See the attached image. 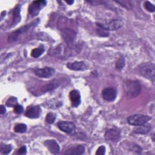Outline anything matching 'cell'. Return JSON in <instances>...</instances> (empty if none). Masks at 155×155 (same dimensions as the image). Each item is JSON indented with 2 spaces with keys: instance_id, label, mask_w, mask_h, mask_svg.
<instances>
[{
  "instance_id": "30",
  "label": "cell",
  "mask_w": 155,
  "mask_h": 155,
  "mask_svg": "<svg viewBox=\"0 0 155 155\" xmlns=\"http://www.w3.org/2000/svg\"><path fill=\"white\" fill-rule=\"evenodd\" d=\"M5 111H6V109H5V107H4V105H1V112H0L1 114H4V113H5Z\"/></svg>"
},
{
  "instance_id": "25",
  "label": "cell",
  "mask_w": 155,
  "mask_h": 155,
  "mask_svg": "<svg viewBox=\"0 0 155 155\" xmlns=\"http://www.w3.org/2000/svg\"><path fill=\"white\" fill-rule=\"evenodd\" d=\"M17 102L18 101L16 97H11L6 102V105L8 107H14L16 105H17Z\"/></svg>"
},
{
  "instance_id": "13",
  "label": "cell",
  "mask_w": 155,
  "mask_h": 155,
  "mask_svg": "<svg viewBox=\"0 0 155 155\" xmlns=\"http://www.w3.org/2000/svg\"><path fill=\"white\" fill-rule=\"evenodd\" d=\"M44 145L48 150L53 154H58L60 151V147L54 140H47L44 142Z\"/></svg>"
},
{
  "instance_id": "29",
  "label": "cell",
  "mask_w": 155,
  "mask_h": 155,
  "mask_svg": "<svg viewBox=\"0 0 155 155\" xmlns=\"http://www.w3.org/2000/svg\"><path fill=\"white\" fill-rule=\"evenodd\" d=\"M26 151H27V148L25 146H22V147H21L19 150H18V152L19 154H25L26 153Z\"/></svg>"
},
{
  "instance_id": "12",
  "label": "cell",
  "mask_w": 155,
  "mask_h": 155,
  "mask_svg": "<svg viewBox=\"0 0 155 155\" xmlns=\"http://www.w3.org/2000/svg\"><path fill=\"white\" fill-rule=\"evenodd\" d=\"M41 113V110L39 106L30 107H28L26 110L25 116L29 118L36 119V118H38L40 116Z\"/></svg>"
},
{
  "instance_id": "11",
  "label": "cell",
  "mask_w": 155,
  "mask_h": 155,
  "mask_svg": "<svg viewBox=\"0 0 155 155\" xmlns=\"http://www.w3.org/2000/svg\"><path fill=\"white\" fill-rule=\"evenodd\" d=\"M104 136L105 139L112 142H117L120 138V134L119 131L113 128L108 130L105 132Z\"/></svg>"
},
{
  "instance_id": "7",
  "label": "cell",
  "mask_w": 155,
  "mask_h": 155,
  "mask_svg": "<svg viewBox=\"0 0 155 155\" xmlns=\"http://www.w3.org/2000/svg\"><path fill=\"white\" fill-rule=\"evenodd\" d=\"M31 25H32V24H30L26 25H25V26H24V27H22L19 28L18 30H15V31H14L13 32L11 33L9 35L8 37V42H10L16 41L18 39L19 36L22 33H23L27 31L30 28V27Z\"/></svg>"
},
{
  "instance_id": "9",
  "label": "cell",
  "mask_w": 155,
  "mask_h": 155,
  "mask_svg": "<svg viewBox=\"0 0 155 155\" xmlns=\"http://www.w3.org/2000/svg\"><path fill=\"white\" fill-rule=\"evenodd\" d=\"M58 127L65 133H73L75 131V125L73 122L68 121H60L57 124Z\"/></svg>"
},
{
  "instance_id": "14",
  "label": "cell",
  "mask_w": 155,
  "mask_h": 155,
  "mask_svg": "<svg viewBox=\"0 0 155 155\" xmlns=\"http://www.w3.org/2000/svg\"><path fill=\"white\" fill-rule=\"evenodd\" d=\"M67 68L74 71H81L87 68L85 64L82 61H75L73 62H68L67 64Z\"/></svg>"
},
{
  "instance_id": "26",
  "label": "cell",
  "mask_w": 155,
  "mask_h": 155,
  "mask_svg": "<svg viewBox=\"0 0 155 155\" xmlns=\"http://www.w3.org/2000/svg\"><path fill=\"white\" fill-rule=\"evenodd\" d=\"M145 8L149 12H154L155 10V7L153 4H151L149 1H146L145 2Z\"/></svg>"
},
{
  "instance_id": "22",
  "label": "cell",
  "mask_w": 155,
  "mask_h": 155,
  "mask_svg": "<svg viewBox=\"0 0 155 155\" xmlns=\"http://www.w3.org/2000/svg\"><path fill=\"white\" fill-rule=\"evenodd\" d=\"M12 149V147L10 145H5V144H1V152L2 154H8Z\"/></svg>"
},
{
  "instance_id": "16",
  "label": "cell",
  "mask_w": 155,
  "mask_h": 155,
  "mask_svg": "<svg viewBox=\"0 0 155 155\" xmlns=\"http://www.w3.org/2000/svg\"><path fill=\"white\" fill-rule=\"evenodd\" d=\"M84 151L85 147L82 145H79L78 146L69 148L65 152L64 154L70 155H79L83 154Z\"/></svg>"
},
{
  "instance_id": "15",
  "label": "cell",
  "mask_w": 155,
  "mask_h": 155,
  "mask_svg": "<svg viewBox=\"0 0 155 155\" xmlns=\"http://www.w3.org/2000/svg\"><path fill=\"white\" fill-rule=\"evenodd\" d=\"M70 99L73 107H78L81 103V95L79 92L76 90H71L70 93Z\"/></svg>"
},
{
  "instance_id": "24",
  "label": "cell",
  "mask_w": 155,
  "mask_h": 155,
  "mask_svg": "<svg viewBox=\"0 0 155 155\" xmlns=\"http://www.w3.org/2000/svg\"><path fill=\"white\" fill-rule=\"evenodd\" d=\"M125 65V60L123 57H120L117 61L116 63V68L118 70H120L123 68Z\"/></svg>"
},
{
  "instance_id": "5",
  "label": "cell",
  "mask_w": 155,
  "mask_h": 155,
  "mask_svg": "<svg viewBox=\"0 0 155 155\" xmlns=\"http://www.w3.org/2000/svg\"><path fill=\"white\" fill-rule=\"evenodd\" d=\"M62 35L64 39V41L68 44V45L71 47L73 45L76 38V33L73 30L70 28H63L61 31Z\"/></svg>"
},
{
  "instance_id": "2",
  "label": "cell",
  "mask_w": 155,
  "mask_h": 155,
  "mask_svg": "<svg viewBox=\"0 0 155 155\" xmlns=\"http://www.w3.org/2000/svg\"><path fill=\"white\" fill-rule=\"evenodd\" d=\"M154 73L155 67L153 63H145L143 64L140 68V73L145 78L154 81Z\"/></svg>"
},
{
  "instance_id": "8",
  "label": "cell",
  "mask_w": 155,
  "mask_h": 155,
  "mask_svg": "<svg viewBox=\"0 0 155 155\" xmlns=\"http://www.w3.org/2000/svg\"><path fill=\"white\" fill-rule=\"evenodd\" d=\"M35 74L40 78H48L51 77L54 73V69L51 67H45L43 68L36 69L34 71Z\"/></svg>"
},
{
  "instance_id": "1",
  "label": "cell",
  "mask_w": 155,
  "mask_h": 155,
  "mask_svg": "<svg viewBox=\"0 0 155 155\" xmlns=\"http://www.w3.org/2000/svg\"><path fill=\"white\" fill-rule=\"evenodd\" d=\"M124 90L128 97L133 98L140 94L141 85L137 81L126 79L124 82Z\"/></svg>"
},
{
  "instance_id": "31",
  "label": "cell",
  "mask_w": 155,
  "mask_h": 155,
  "mask_svg": "<svg viewBox=\"0 0 155 155\" xmlns=\"http://www.w3.org/2000/svg\"><path fill=\"white\" fill-rule=\"evenodd\" d=\"M66 2H67V4H73V3L74 2V1H66Z\"/></svg>"
},
{
  "instance_id": "10",
  "label": "cell",
  "mask_w": 155,
  "mask_h": 155,
  "mask_svg": "<svg viewBox=\"0 0 155 155\" xmlns=\"http://www.w3.org/2000/svg\"><path fill=\"white\" fill-rule=\"evenodd\" d=\"M117 92L113 88H106L102 91V95L103 98L107 101H113L116 97Z\"/></svg>"
},
{
  "instance_id": "19",
  "label": "cell",
  "mask_w": 155,
  "mask_h": 155,
  "mask_svg": "<svg viewBox=\"0 0 155 155\" xmlns=\"http://www.w3.org/2000/svg\"><path fill=\"white\" fill-rule=\"evenodd\" d=\"M21 21V15H20V7L19 6H16L14 10L13 15V21L12 25H16Z\"/></svg>"
},
{
  "instance_id": "23",
  "label": "cell",
  "mask_w": 155,
  "mask_h": 155,
  "mask_svg": "<svg viewBox=\"0 0 155 155\" xmlns=\"http://www.w3.org/2000/svg\"><path fill=\"white\" fill-rule=\"evenodd\" d=\"M56 119V114L53 113H48L45 117V121L48 124H53Z\"/></svg>"
},
{
  "instance_id": "27",
  "label": "cell",
  "mask_w": 155,
  "mask_h": 155,
  "mask_svg": "<svg viewBox=\"0 0 155 155\" xmlns=\"http://www.w3.org/2000/svg\"><path fill=\"white\" fill-rule=\"evenodd\" d=\"M24 110L23 107L21 105L17 104L14 107V112L17 114H21Z\"/></svg>"
},
{
  "instance_id": "6",
  "label": "cell",
  "mask_w": 155,
  "mask_h": 155,
  "mask_svg": "<svg viewBox=\"0 0 155 155\" xmlns=\"http://www.w3.org/2000/svg\"><path fill=\"white\" fill-rule=\"evenodd\" d=\"M46 1L44 0L35 1L28 7V12L32 16L38 15L40 10L45 5Z\"/></svg>"
},
{
  "instance_id": "18",
  "label": "cell",
  "mask_w": 155,
  "mask_h": 155,
  "mask_svg": "<svg viewBox=\"0 0 155 155\" xmlns=\"http://www.w3.org/2000/svg\"><path fill=\"white\" fill-rule=\"evenodd\" d=\"M151 129V125L150 124H144L141 125H139L137 127H136L134 130L133 131L135 133L137 134H146Z\"/></svg>"
},
{
  "instance_id": "3",
  "label": "cell",
  "mask_w": 155,
  "mask_h": 155,
  "mask_svg": "<svg viewBox=\"0 0 155 155\" xmlns=\"http://www.w3.org/2000/svg\"><path fill=\"white\" fill-rule=\"evenodd\" d=\"M97 26L105 30H115L120 28L123 22L120 19H112L104 22H97Z\"/></svg>"
},
{
  "instance_id": "17",
  "label": "cell",
  "mask_w": 155,
  "mask_h": 155,
  "mask_svg": "<svg viewBox=\"0 0 155 155\" xmlns=\"http://www.w3.org/2000/svg\"><path fill=\"white\" fill-rule=\"evenodd\" d=\"M58 85H59V82L56 80H53V81L50 82L49 83H47L45 84L44 86H42L41 88L40 92L43 93H45L47 91L54 90L56 88H57Z\"/></svg>"
},
{
  "instance_id": "28",
  "label": "cell",
  "mask_w": 155,
  "mask_h": 155,
  "mask_svg": "<svg viewBox=\"0 0 155 155\" xmlns=\"http://www.w3.org/2000/svg\"><path fill=\"white\" fill-rule=\"evenodd\" d=\"M105 153V147L104 146L99 147L96 152V154L97 155H104Z\"/></svg>"
},
{
  "instance_id": "4",
  "label": "cell",
  "mask_w": 155,
  "mask_h": 155,
  "mask_svg": "<svg viewBox=\"0 0 155 155\" xmlns=\"http://www.w3.org/2000/svg\"><path fill=\"white\" fill-rule=\"evenodd\" d=\"M150 119L151 117L148 116L140 114H136L129 116L127 118V122L130 125L139 126L146 124Z\"/></svg>"
},
{
  "instance_id": "21",
  "label": "cell",
  "mask_w": 155,
  "mask_h": 155,
  "mask_svg": "<svg viewBox=\"0 0 155 155\" xmlns=\"http://www.w3.org/2000/svg\"><path fill=\"white\" fill-rule=\"evenodd\" d=\"M27 130V126L24 124H17L14 127V131L16 133H25Z\"/></svg>"
},
{
  "instance_id": "20",
  "label": "cell",
  "mask_w": 155,
  "mask_h": 155,
  "mask_svg": "<svg viewBox=\"0 0 155 155\" xmlns=\"http://www.w3.org/2000/svg\"><path fill=\"white\" fill-rule=\"evenodd\" d=\"M44 51V49L43 48H36L33 49L31 52V56L33 58H38L39 57Z\"/></svg>"
}]
</instances>
